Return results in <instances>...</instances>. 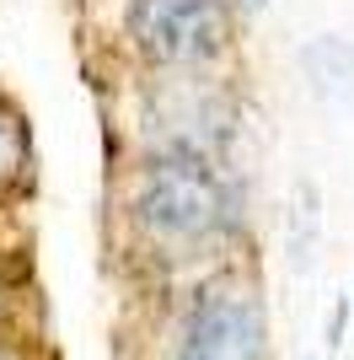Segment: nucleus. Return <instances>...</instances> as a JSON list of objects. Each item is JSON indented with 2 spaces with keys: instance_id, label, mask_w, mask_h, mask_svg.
<instances>
[{
  "instance_id": "nucleus-1",
  "label": "nucleus",
  "mask_w": 354,
  "mask_h": 360,
  "mask_svg": "<svg viewBox=\"0 0 354 360\" xmlns=\"http://www.w3.org/2000/svg\"><path fill=\"white\" fill-rule=\"evenodd\" d=\"M134 221L162 248H199L231 226V188L204 156L172 150L134 183Z\"/></svg>"
},
{
  "instance_id": "nucleus-2",
  "label": "nucleus",
  "mask_w": 354,
  "mask_h": 360,
  "mask_svg": "<svg viewBox=\"0 0 354 360\" xmlns=\"http://www.w3.org/2000/svg\"><path fill=\"white\" fill-rule=\"evenodd\" d=\"M166 360H268V317L247 285L193 290L166 333Z\"/></svg>"
},
{
  "instance_id": "nucleus-3",
  "label": "nucleus",
  "mask_w": 354,
  "mask_h": 360,
  "mask_svg": "<svg viewBox=\"0 0 354 360\" xmlns=\"http://www.w3.org/2000/svg\"><path fill=\"white\" fill-rule=\"evenodd\" d=\"M124 27L140 44V54L188 70V65H204L221 54L231 22H225L221 0H129Z\"/></svg>"
},
{
  "instance_id": "nucleus-4",
  "label": "nucleus",
  "mask_w": 354,
  "mask_h": 360,
  "mask_svg": "<svg viewBox=\"0 0 354 360\" xmlns=\"http://www.w3.org/2000/svg\"><path fill=\"white\" fill-rule=\"evenodd\" d=\"M22 156H27V140H22V119L11 108H0V194L16 183L22 172Z\"/></svg>"
},
{
  "instance_id": "nucleus-5",
  "label": "nucleus",
  "mask_w": 354,
  "mask_h": 360,
  "mask_svg": "<svg viewBox=\"0 0 354 360\" xmlns=\"http://www.w3.org/2000/svg\"><path fill=\"white\" fill-rule=\"evenodd\" d=\"M0 312H6V290H0Z\"/></svg>"
},
{
  "instance_id": "nucleus-6",
  "label": "nucleus",
  "mask_w": 354,
  "mask_h": 360,
  "mask_svg": "<svg viewBox=\"0 0 354 360\" xmlns=\"http://www.w3.org/2000/svg\"><path fill=\"white\" fill-rule=\"evenodd\" d=\"M252 6H263V0H252Z\"/></svg>"
},
{
  "instance_id": "nucleus-7",
  "label": "nucleus",
  "mask_w": 354,
  "mask_h": 360,
  "mask_svg": "<svg viewBox=\"0 0 354 360\" xmlns=\"http://www.w3.org/2000/svg\"><path fill=\"white\" fill-rule=\"evenodd\" d=\"M0 360H6V355H0Z\"/></svg>"
}]
</instances>
